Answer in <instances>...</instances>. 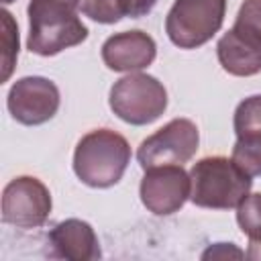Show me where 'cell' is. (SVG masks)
<instances>
[{
	"mask_svg": "<svg viewBox=\"0 0 261 261\" xmlns=\"http://www.w3.org/2000/svg\"><path fill=\"white\" fill-rule=\"evenodd\" d=\"M80 0H31L29 39L31 53L51 57L88 39V27L77 16Z\"/></svg>",
	"mask_w": 261,
	"mask_h": 261,
	"instance_id": "6da1fadb",
	"label": "cell"
},
{
	"mask_svg": "<svg viewBox=\"0 0 261 261\" xmlns=\"http://www.w3.org/2000/svg\"><path fill=\"white\" fill-rule=\"evenodd\" d=\"M130 163L128 141L110 128L84 135L73 151V171L90 188H110L120 181Z\"/></svg>",
	"mask_w": 261,
	"mask_h": 261,
	"instance_id": "7a4b0ae2",
	"label": "cell"
},
{
	"mask_svg": "<svg viewBox=\"0 0 261 261\" xmlns=\"http://www.w3.org/2000/svg\"><path fill=\"white\" fill-rule=\"evenodd\" d=\"M190 200L200 208L228 210L237 208L253 186L249 173H245L228 157H204L190 169Z\"/></svg>",
	"mask_w": 261,
	"mask_h": 261,
	"instance_id": "3957f363",
	"label": "cell"
},
{
	"mask_svg": "<svg viewBox=\"0 0 261 261\" xmlns=\"http://www.w3.org/2000/svg\"><path fill=\"white\" fill-rule=\"evenodd\" d=\"M226 0H175L165 18V33L179 49L208 43L222 27Z\"/></svg>",
	"mask_w": 261,
	"mask_h": 261,
	"instance_id": "277c9868",
	"label": "cell"
},
{
	"mask_svg": "<svg viewBox=\"0 0 261 261\" xmlns=\"http://www.w3.org/2000/svg\"><path fill=\"white\" fill-rule=\"evenodd\" d=\"M112 112L135 126L157 120L167 108V92L163 84L147 73H128L110 90Z\"/></svg>",
	"mask_w": 261,
	"mask_h": 261,
	"instance_id": "5b68a950",
	"label": "cell"
},
{
	"mask_svg": "<svg viewBox=\"0 0 261 261\" xmlns=\"http://www.w3.org/2000/svg\"><path fill=\"white\" fill-rule=\"evenodd\" d=\"M198 143V126L188 118H173L139 145L137 159L143 169L157 165H184L196 155Z\"/></svg>",
	"mask_w": 261,
	"mask_h": 261,
	"instance_id": "8992f818",
	"label": "cell"
},
{
	"mask_svg": "<svg viewBox=\"0 0 261 261\" xmlns=\"http://www.w3.org/2000/svg\"><path fill=\"white\" fill-rule=\"evenodd\" d=\"M51 212L47 186L33 175L10 179L2 192V220L16 228H39Z\"/></svg>",
	"mask_w": 261,
	"mask_h": 261,
	"instance_id": "52a82bcc",
	"label": "cell"
},
{
	"mask_svg": "<svg viewBox=\"0 0 261 261\" xmlns=\"http://www.w3.org/2000/svg\"><path fill=\"white\" fill-rule=\"evenodd\" d=\"M12 118L27 126H37L51 120L59 108L57 86L41 75H27L12 84L6 100Z\"/></svg>",
	"mask_w": 261,
	"mask_h": 261,
	"instance_id": "ba28073f",
	"label": "cell"
},
{
	"mask_svg": "<svg viewBox=\"0 0 261 261\" xmlns=\"http://www.w3.org/2000/svg\"><path fill=\"white\" fill-rule=\"evenodd\" d=\"M190 173H186L181 165H157L145 169L139 194L143 206L149 212L167 216L177 212L186 204V200L190 198Z\"/></svg>",
	"mask_w": 261,
	"mask_h": 261,
	"instance_id": "9c48e42d",
	"label": "cell"
},
{
	"mask_svg": "<svg viewBox=\"0 0 261 261\" xmlns=\"http://www.w3.org/2000/svg\"><path fill=\"white\" fill-rule=\"evenodd\" d=\"M216 55L224 71L239 77H249L261 71V35L234 24L216 45Z\"/></svg>",
	"mask_w": 261,
	"mask_h": 261,
	"instance_id": "30bf717a",
	"label": "cell"
},
{
	"mask_svg": "<svg viewBox=\"0 0 261 261\" xmlns=\"http://www.w3.org/2000/svg\"><path fill=\"white\" fill-rule=\"evenodd\" d=\"M157 45L143 31H124L108 37L102 45V61L112 71H139L153 63Z\"/></svg>",
	"mask_w": 261,
	"mask_h": 261,
	"instance_id": "8fae6325",
	"label": "cell"
},
{
	"mask_svg": "<svg viewBox=\"0 0 261 261\" xmlns=\"http://www.w3.org/2000/svg\"><path fill=\"white\" fill-rule=\"evenodd\" d=\"M53 253L69 261H92L100 257V243L94 228L80 218H67L55 224L49 232Z\"/></svg>",
	"mask_w": 261,
	"mask_h": 261,
	"instance_id": "7c38bea8",
	"label": "cell"
},
{
	"mask_svg": "<svg viewBox=\"0 0 261 261\" xmlns=\"http://www.w3.org/2000/svg\"><path fill=\"white\" fill-rule=\"evenodd\" d=\"M234 133L241 141H261V94L249 96L237 106Z\"/></svg>",
	"mask_w": 261,
	"mask_h": 261,
	"instance_id": "4fadbf2b",
	"label": "cell"
},
{
	"mask_svg": "<svg viewBox=\"0 0 261 261\" xmlns=\"http://www.w3.org/2000/svg\"><path fill=\"white\" fill-rule=\"evenodd\" d=\"M0 16H2V77L0 80L8 82L18 57V27L8 10H2Z\"/></svg>",
	"mask_w": 261,
	"mask_h": 261,
	"instance_id": "5bb4252c",
	"label": "cell"
},
{
	"mask_svg": "<svg viewBox=\"0 0 261 261\" xmlns=\"http://www.w3.org/2000/svg\"><path fill=\"white\" fill-rule=\"evenodd\" d=\"M237 222L249 241H261V194H249L237 206Z\"/></svg>",
	"mask_w": 261,
	"mask_h": 261,
	"instance_id": "9a60e30c",
	"label": "cell"
},
{
	"mask_svg": "<svg viewBox=\"0 0 261 261\" xmlns=\"http://www.w3.org/2000/svg\"><path fill=\"white\" fill-rule=\"evenodd\" d=\"M230 159L245 173H249L251 177L261 175V141H241V139H237Z\"/></svg>",
	"mask_w": 261,
	"mask_h": 261,
	"instance_id": "2e32d148",
	"label": "cell"
},
{
	"mask_svg": "<svg viewBox=\"0 0 261 261\" xmlns=\"http://www.w3.org/2000/svg\"><path fill=\"white\" fill-rule=\"evenodd\" d=\"M80 8L88 18L102 24L118 22L124 16L118 0H80Z\"/></svg>",
	"mask_w": 261,
	"mask_h": 261,
	"instance_id": "e0dca14e",
	"label": "cell"
},
{
	"mask_svg": "<svg viewBox=\"0 0 261 261\" xmlns=\"http://www.w3.org/2000/svg\"><path fill=\"white\" fill-rule=\"evenodd\" d=\"M234 24L247 27L257 35H261V0H245L239 8Z\"/></svg>",
	"mask_w": 261,
	"mask_h": 261,
	"instance_id": "ac0fdd59",
	"label": "cell"
},
{
	"mask_svg": "<svg viewBox=\"0 0 261 261\" xmlns=\"http://www.w3.org/2000/svg\"><path fill=\"white\" fill-rule=\"evenodd\" d=\"M118 4H120V10H122L124 16L141 18V16H145L153 10L157 0H118Z\"/></svg>",
	"mask_w": 261,
	"mask_h": 261,
	"instance_id": "d6986e66",
	"label": "cell"
},
{
	"mask_svg": "<svg viewBox=\"0 0 261 261\" xmlns=\"http://www.w3.org/2000/svg\"><path fill=\"white\" fill-rule=\"evenodd\" d=\"M226 257H245V253L234 247L232 243H216L212 247H208L204 253H202V259H226Z\"/></svg>",
	"mask_w": 261,
	"mask_h": 261,
	"instance_id": "ffe728a7",
	"label": "cell"
},
{
	"mask_svg": "<svg viewBox=\"0 0 261 261\" xmlns=\"http://www.w3.org/2000/svg\"><path fill=\"white\" fill-rule=\"evenodd\" d=\"M245 257L253 259V261H261V241H249V249H247Z\"/></svg>",
	"mask_w": 261,
	"mask_h": 261,
	"instance_id": "44dd1931",
	"label": "cell"
},
{
	"mask_svg": "<svg viewBox=\"0 0 261 261\" xmlns=\"http://www.w3.org/2000/svg\"><path fill=\"white\" fill-rule=\"evenodd\" d=\"M2 2H4V4H10V2H14V0H2Z\"/></svg>",
	"mask_w": 261,
	"mask_h": 261,
	"instance_id": "7402d4cb",
	"label": "cell"
}]
</instances>
